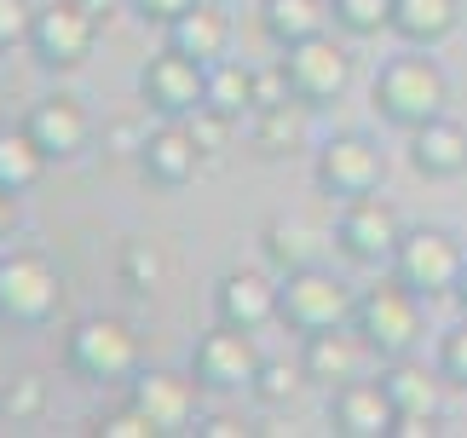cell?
I'll list each match as a JSON object with an SVG mask.
<instances>
[{"mask_svg":"<svg viewBox=\"0 0 467 438\" xmlns=\"http://www.w3.org/2000/svg\"><path fill=\"white\" fill-rule=\"evenodd\" d=\"M99 438H156V427L145 422V410L121 404V410H110V415L99 422Z\"/></svg>","mask_w":467,"mask_h":438,"instance_id":"obj_35","label":"cell"},{"mask_svg":"<svg viewBox=\"0 0 467 438\" xmlns=\"http://www.w3.org/2000/svg\"><path fill=\"white\" fill-rule=\"evenodd\" d=\"M260 243H265V260L277 266V277L283 271H300V266H317V254H323V236L306 219H272Z\"/></svg>","mask_w":467,"mask_h":438,"instance_id":"obj_26","label":"cell"},{"mask_svg":"<svg viewBox=\"0 0 467 438\" xmlns=\"http://www.w3.org/2000/svg\"><path fill=\"white\" fill-rule=\"evenodd\" d=\"M87 6H93L99 17H110V6H116V0H87Z\"/></svg>","mask_w":467,"mask_h":438,"instance_id":"obj_43","label":"cell"},{"mask_svg":"<svg viewBox=\"0 0 467 438\" xmlns=\"http://www.w3.org/2000/svg\"><path fill=\"white\" fill-rule=\"evenodd\" d=\"M196 433H202V438H237L243 422H237V415H208V422H196Z\"/></svg>","mask_w":467,"mask_h":438,"instance_id":"obj_40","label":"cell"},{"mask_svg":"<svg viewBox=\"0 0 467 438\" xmlns=\"http://www.w3.org/2000/svg\"><path fill=\"white\" fill-rule=\"evenodd\" d=\"M202 151H196V139L185 133V121H161L145 133V151H139V173L150 179V185L161 191H179V185H191L196 168H202Z\"/></svg>","mask_w":467,"mask_h":438,"instance_id":"obj_16","label":"cell"},{"mask_svg":"<svg viewBox=\"0 0 467 438\" xmlns=\"http://www.w3.org/2000/svg\"><path fill=\"white\" fill-rule=\"evenodd\" d=\"M375 381H381V392L392 398L399 415H439L444 387H451V381L439 375V363L427 370V363H416V358H387Z\"/></svg>","mask_w":467,"mask_h":438,"instance_id":"obj_21","label":"cell"},{"mask_svg":"<svg viewBox=\"0 0 467 438\" xmlns=\"http://www.w3.org/2000/svg\"><path fill=\"white\" fill-rule=\"evenodd\" d=\"M404 243V219L381 196H352L335 214V248L352 266H392V254Z\"/></svg>","mask_w":467,"mask_h":438,"instance_id":"obj_8","label":"cell"},{"mask_svg":"<svg viewBox=\"0 0 467 438\" xmlns=\"http://www.w3.org/2000/svg\"><path fill=\"white\" fill-rule=\"evenodd\" d=\"M191 375L202 392H248L260 375V346H254V328H237V323H213L191 352Z\"/></svg>","mask_w":467,"mask_h":438,"instance_id":"obj_9","label":"cell"},{"mask_svg":"<svg viewBox=\"0 0 467 438\" xmlns=\"http://www.w3.org/2000/svg\"><path fill=\"white\" fill-rule=\"evenodd\" d=\"M421 295L416 288H404L399 277H381L375 288H364L352 306V328L364 335V346L375 358H410L416 352V340H421Z\"/></svg>","mask_w":467,"mask_h":438,"instance_id":"obj_2","label":"cell"},{"mask_svg":"<svg viewBox=\"0 0 467 438\" xmlns=\"http://www.w3.org/2000/svg\"><path fill=\"white\" fill-rule=\"evenodd\" d=\"M58 300H64V277L47 254H35V248L0 254V323L41 328L58 318Z\"/></svg>","mask_w":467,"mask_h":438,"instance_id":"obj_5","label":"cell"},{"mask_svg":"<svg viewBox=\"0 0 467 438\" xmlns=\"http://www.w3.org/2000/svg\"><path fill=\"white\" fill-rule=\"evenodd\" d=\"M369 358H375V352L364 346V335H358L352 323H335V328H317V335H306L300 370H306V381L340 387V381H358V375H364Z\"/></svg>","mask_w":467,"mask_h":438,"instance_id":"obj_17","label":"cell"},{"mask_svg":"<svg viewBox=\"0 0 467 438\" xmlns=\"http://www.w3.org/2000/svg\"><path fill=\"white\" fill-rule=\"evenodd\" d=\"M168 47L185 52V58H196L202 69L231 58V12L220 6V0H196L191 12H179L168 24Z\"/></svg>","mask_w":467,"mask_h":438,"instance_id":"obj_19","label":"cell"},{"mask_svg":"<svg viewBox=\"0 0 467 438\" xmlns=\"http://www.w3.org/2000/svg\"><path fill=\"white\" fill-rule=\"evenodd\" d=\"M283 99H295V93H289V76H283V64L254 69V110H272V104H283Z\"/></svg>","mask_w":467,"mask_h":438,"instance_id":"obj_37","label":"cell"},{"mask_svg":"<svg viewBox=\"0 0 467 438\" xmlns=\"http://www.w3.org/2000/svg\"><path fill=\"white\" fill-rule=\"evenodd\" d=\"M439 375L451 381V387H467V318L439 340Z\"/></svg>","mask_w":467,"mask_h":438,"instance_id":"obj_33","label":"cell"},{"mask_svg":"<svg viewBox=\"0 0 467 438\" xmlns=\"http://www.w3.org/2000/svg\"><path fill=\"white\" fill-rule=\"evenodd\" d=\"M41 410H47V381L41 375H12L6 387H0V415H6V422H35Z\"/></svg>","mask_w":467,"mask_h":438,"instance_id":"obj_30","label":"cell"},{"mask_svg":"<svg viewBox=\"0 0 467 438\" xmlns=\"http://www.w3.org/2000/svg\"><path fill=\"white\" fill-rule=\"evenodd\" d=\"M312 179H317L323 196H335V203L375 196V191H381V179H387V156H381V144L364 139V133H335V139H323Z\"/></svg>","mask_w":467,"mask_h":438,"instance_id":"obj_10","label":"cell"},{"mask_svg":"<svg viewBox=\"0 0 467 438\" xmlns=\"http://www.w3.org/2000/svg\"><path fill=\"white\" fill-rule=\"evenodd\" d=\"M306 116H312V104H300V99H283L272 110H254L248 139H254L260 156H289V151H300V139H306Z\"/></svg>","mask_w":467,"mask_h":438,"instance_id":"obj_24","label":"cell"},{"mask_svg":"<svg viewBox=\"0 0 467 438\" xmlns=\"http://www.w3.org/2000/svg\"><path fill=\"white\" fill-rule=\"evenodd\" d=\"M213 312H220V323L265 328V323H277V283L254 266L225 271V277L213 283Z\"/></svg>","mask_w":467,"mask_h":438,"instance_id":"obj_18","label":"cell"},{"mask_svg":"<svg viewBox=\"0 0 467 438\" xmlns=\"http://www.w3.org/2000/svg\"><path fill=\"white\" fill-rule=\"evenodd\" d=\"M462 266H467L462 243H456L451 231H439V225H416V231H404L399 254H392V277H399L404 288H416L427 306L444 300V295H456Z\"/></svg>","mask_w":467,"mask_h":438,"instance_id":"obj_7","label":"cell"},{"mask_svg":"<svg viewBox=\"0 0 467 438\" xmlns=\"http://www.w3.org/2000/svg\"><path fill=\"white\" fill-rule=\"evenodd\" d=\"M29 24H35V6H29V0H0V52L29 47Z\"/></svg>","mask_w":467,"mask_h":438,"instance_id":"obj_34","label":"cell"},{"mask_svg":"<svg viewBox=\"0 0 467 438\" xmlns=\"http://www.w3.org/2000/svg\"><path fill=\"white\" fill-rule=\"evenodd\" d=\"M12 225H17V196H6V191H0V243L12 236Z\"/></svg>","mask_w":467,"mask_h":438,"instance_id":"obj_41","label":"cell"},{"mask_svg":"<svg viewBox=\"0 0 467 438\" xmlns=\"http://www.w3.org/2000/svg\"><path fill=\"white\" fill-rule=\"evenodd\" d=\"M392 398L381 392V381H340L329 387V427L340 438H387L392 433Z\"/></svg>","mask_w":467,"mask_h":438,"instance_id":"obj_15","label":"cell"},{"mask_svg":"<svg viewBox=\"0 0 467 438\" xmlns=\"http://www.w3.org/2000/svg\"><path fill=\"white\" fill-rule=\"evenodd\" d=\"M329 24H335V0H260V29L277 52L312 41V35H329Z\"/></svg>","mask_w":467,"mask_h":438,"instance_id":"obj_22","label":"cell"},{"mask_svg":"<svg viewBox=\"0 0 467 438\" xmlns=\"http://www.w3.org/2000/svg\"><path fill=\"white\" fill-rule=\"evenodd\" d=\"M433 422H439V415H392V433L387 438H427Z\"/></svg>","mask_w":467,"mask_h":438,"instance_id":"obj_39","label":"cell"},{"mask_svg":"<svg viewBox=\"0 0 467 438\" xmlns=\"http://www.w3.org/2000/svg\"><path fill=\"white\" fill-rule=\"evenodd\" d=\"M0 133H6V110H0Z\"/></svg>","mask_w":467,"mask_h":438,"instance_id":"obj_44","label":"cell"},{"mask_svg":"<svg viewBox=\"0 0 467 438\" xmlns=\"http://www.w3.org/2000/svg\"><path fill=\"white\" fill-rule=\"evenodd\" d=\"M231 127H237V116H220L213 104H202V110H191V116H185V133L196 139V151H202V156H225Z\"/></svg>","mask_w":467,"mask_h":438,"instance_id":"obj_31","label":"cell"},{"mask_svg":"<svg viewBox=\"0 0 467 438\" xmlns=\"http://www.w3.org/2000/svg\"><path fill=\"white\" fill-rule=\"evenodd\" d=\"M202 104H213L220 116H254V69L237 64V58H220L208 64V87H202Z\"/></svg>","mask_w":467,"mask_h":438,"instance_id":"obj_27","label":"cell"},{"mask_svg":"<svg viewBox=\"0 0 467 438\" xmlns=\"http://www.w3.org/2000/svg\"><path fill=\"white\" fill-rule=\"evenodd\" d=\"M121 277H128V288L150 295V288L161 283V254H156V243H128V248H121Z\"/></svg>","mask_w":467,"mask_h":438,"instance_id":"obj_32","label":"cell"},{"mask_svg":"<svg viewBox=\"0 0 467 438\" xmlns=\"http://www.w3.org/2000/svg\"><path fill=\"white\" fill-rule=\"evenodd\" d=\"M456 300H462V318H467V266H462V283H456Z\"/></svg>","mask_w":467,"mask_h":438,"instance_id":"obj_42","label":"cell"},{"mask_svg":"<svg viewBox=\"0 0 467 438\" xmlns=\"http://www.w3.org/2000/svg\"><path fill=\"white\" fill-rule=\"evenodd\" d=\"M300 381H306V370L300 363H289V358H260V375H254V392L260 404H289V398L300 392Z\"/></svg>","mask_w":467,"mask_h":438,"instance_id":"obj_29","label":"cell"},{"mask_svg":"<svg viewBox=\"0 0 467 438\" xmlns=\"http://www.w3.org/2000/svg\"><path fill=\"white\" fill-rule=\"evenodd\" d=\"M369 104H375L381 121L410 133V127L444 116V104H451V76L439 69V58H427V47H410V52H399V58H387L375 69Z\"/></svg>","mask_w":467,"mask_h":438,"instance_id":"obj_1","label":"cell"},{"mask_svg":"<svg viewBox=\"0 0 467 438\" xmlns=\"http://www.w3.org/2000/svg\"><path fill=\"white\" fill-rule=\"evenodd\" d=\"M352 306H358L352 283H340L323 266H300V271H283L277 277V323L295 328V335H317V328L352 323Z\"/></svg>","mask_w":467,"mask_h":438,"instance_id":"obj_4","label":"cell"},{"mask_svg":"<svg viewBox=\"0 0 467 438\" xmlns=\"http://www.w3.org/2000/svg\"><path fill=\"white\" fill-rule=\"evenodd\" d=\"M335 29H347L352 41L392 29V0H335Z\"/></svg>","mask_w":467,"mask_h":438,"instance_id":"obj_28","label":"cell"},{"mask_svg":"<svg viewBox=\"0 0 467 438\" xmlns=\"http://www.w3.org/2000/svg\"><path fill=\"white\" fill-rule=\"evenodd\" d=\"M410 162L421 179H456L467 173V127L451 116H433L421 127H410Z\"/></svg>","mask_w":467,"mask_h":438,"instance_id":"obj_20","label":"cell"},{"mask_svg":"<svg viewBox=\"0 0 467 438\" xmlns=\"http://www.w3.org/2000/svg\"><path fill=\"white\" fill-rule=\"evenodd\" d=\"M462 29V0H392V35L404 47H439Z\"/></svg>","mask_w":467,"mask_h":438,"instance_id":"obj_23","label":"cell"},{"mask_svg":"<svg viewBox=\"0 0 467 438\" xmlns=\"http://www.w3.org/2000/svg\"><path fill=\"white\" fill-rule=\"evenodd\" d=\"M145 133H150V127H139L133 116H121V121L104 127V151H110V156H139V151H145Z\"/></svg>","mask_w":467,"mask_h":438,"instance_id":"obj_36","label":"cell"},{"mask_svg":"<svg viewBox=\"0 0 467 438\" xmlns=\"http://www.w3.org/2000/svg\"><path fill=\"white\" fill-rule=\"evenodd\" d=\"M64 363L93 387H121L139 375V335L121 318H81L64 335Z\"/></svg>","mask_w":467,"mask_h":438,"instance_id":"obj_3","label":"cell"},{"mask_svg":"<svg viewBox=\"0 0 467 438\" xmlns=\"http://www.w3.org/2000/svg\"><path fill=\"white\" fill-rule=\"evenodd\" d=\"M24 127H29V139L47 151V162H76V156H87V144H93V116H87L81 99H69V93L35 99Z\"/></svg>","mask_w":467,"mask_h":438,"instance_id":"obj_14","label":"cell"},{"mask_svg":"<svg viewBox=\"0 0 467 438\" xmlns=\"http://www.w3.org/2000/svg\"><path fill=\"white\" fill-rule=\"evenodd\" d=\"M196 375H179V370H139L128 381V404L145 410V422L156 427V438H179V433H196Z\"/></svg>","mask_w":467,"mask_h":438,"instance_id":"obj_13","label":"cell"},{"mask_svg":"<svg viewBox=\"0 0 467 438\" xmlns=\"http://www.w3.org/2000/svg\"><path fill=\"white\" fill-rule=\"evenodd\" d=\"M202 87H208V69L196 58H185V52H173V47H161L139 69V104L161 121H185L191 110H202Z\"/></svg>","mask_w":467,"mask_h":438,"instance_id":"obj_12","label":"cell"},{"mask_svg":"<svg viewBox=\"0 0 467 438\" xmlns=\"http://www.w3.org/2000/svg\"><path fill=\"white\" fill-rule=\"evenodd\" d=\"M99 24H104V17L87 6V0H47V6H35V24H29V52H35V64L52 69V76L81 69L87 58H93Z\"/></svg>","mask_w":467,"mask_h":438,"instance_id":"obj_6","label":"cell"},{"mask_svg":"<svg viewBox=\"0 0 467 438\" xmlns=\"http://www.w3.org/2000/svg\"><path fill=\"white\" fill-rule=\"evenodd\" d=\"M283 76H289V93L300 104H335L340 93L352 87V52L335 41V35H312V41H300V47H283Z\"/></svg>","mask_w":467,"mask_h":438,"instance_id":"obj_11","label":"cell"},{"mask_svg":"<svg viewBox=\"0 0 467 438\" xmlns=\"http://www.w3.org/2000/svg\"><path fill=\"white\" fill-rule=\"evenodd\" d=\"M191 6H196V0H133V12L145 17V24H161V29H168L179 12H191Z\"/></svg>","mask_w":467,"mask_h":438,"instance_id":"obj_38","label":"cell"},{"mask_svg":"<svg viewBox=\"0 0 467 438\" xmlns=\"http://www.w3.org/2000/svg\"><path fill=\"white\" fill-rule=\"evenodd\" d=\"M47 168H52V162H47L41 144L29 139V127H6V133H0V191H6V196L35 191Z\"/></svg>","mask_w":467,"mask_h":438,"instance_id":"obj_25","label":"cell"}]
</instances>
